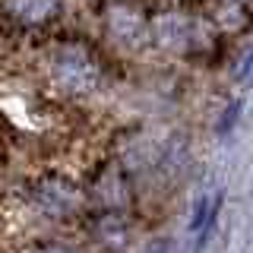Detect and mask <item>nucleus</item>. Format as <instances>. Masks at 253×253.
I'll list each match as a JSON object with an SVG mask.
<instances>
[{
    "instance_id": "1",
    "label": "nucleus",
    "mask_w": 253,
    "mask_h": 253,
    "mask_svg": "<svg viewBox=\"0 0 253 253\" xmlns=\"http://www.w3.org/2000/svg\"><path fill=\"white\" fill-rule=\"evenodd\" d=\"M250 83H253V70H250Z\"/></svg>"
}]
</instances>
